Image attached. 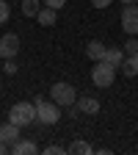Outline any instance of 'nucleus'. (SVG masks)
I'll return each instance as SVG.
<instances>
[{"label": "nucleus", "mask_w": 138, "mask_h": 155, "mask_svg": "<svg viewBox=\"0 0 138 155\" xmlns=\"http://www.w3.org/2000/svg\"><path fill=\"white\" fill-rule=\"evenodd\" d=\"M8 122H14V125H19V127L33 125V122H36V103H28V100L14 103V105L8 108Z\"/></svg>", "instance_id": "obj_1"}, {"label": "nucleus", "mask_w": 138, "mask_h": 155, "mask_svg": "<svg viewBox=\"0 0 138 155\" xmlns=\"http://www.w3.org/2000/svg\"><path fill=\"white\" fill-rule=\"evenodd\" d=\"M36 122L39 125H55L61 119V105L53 103V100H44V97H36Z\"/></svg>", "instance_id": "obj_2"}, {"label": "nucleus", "mask_w": 138, "mask_h": 155, "mask_svg": "<svg viewBox=\"0 0 138 155\" xmlns=\"http://www.w3.org/2000/svg\"><path fill=\"white\" fill-rule=\"evenodd\" d=\"M50 100H53V103H58L61 108H72V105L77 103V89H75L72 83L58 81V83H53V86H50Z\"/></svg>", "instance_id": "obj_3"}, {"label": "nucleus", "mask_w": 138, "mask_h": 155, "mask_svg": "<svg viewBox=\"0 0 138 155\" xmlns=\"http://www.w3.org/2000/svg\"><path fill=\"white\" fill-rule=\"evenodd\" d=\"M113 78H116V67H111L108 61H94V69H91V81H94V86L108 89V86L113 83Z\"/></svg>", "instance_id": "obj_4"}, {"label": "nucleus", "mask_w": 138, "mask_h": 155, "mask_svg": "<svg viewBox=\"0 0 138 155\" xmlns=\"http://www.w3.org/2000/svg\"><path fill=\"white\" fill-rule=\"evenodd\" d=\"M122 28L127 36H138V3H127L122 11Z\"/></svg>", "instance_id": "obj_5"}, {"label": "nucleus", "mask_w": 138, "mask_h": 155, "mask_svg": "<svg viewBox=\"0 0 138 155\" xmlns=\"http://www.w3.org/2000/svg\"><path fill=\"white\" fill-rule=\"evenodd\" d=\"M19 53V36L17 33H6V36H0V58H14Z\"/></svg>", "instance_id": "obj_6"}, {"label": "nucleus", "mask_w": 138, "mask_h": 155, "mask_svg": "<svg viewBox=\"0 0 138 155\" xmlns=\"http://www.w3.org/2000/svg\"><path fill=\"white\" fill-rule=\"evenodd\" d=\"M0 141H6L8 147L19 141V125L14 122H6V125H0Z\"/></svg>", "instance_id": "obj_7"}, {"label": "nucleus", "mask_w": 138, "mask_h": 155, "mask_svg": "<svg viewBox=\"0 0 138 155\" xmlns=\"http://www.w3.org/2000/svg\"><path fill=\"white\" fill-rule=\"evenodd\" d=\"M77 111L80 114H88V116H94V114H100V100L97 97H77Z\"/></svg>", "instance_id": "obj_8"}, {"label": "nucleus", "mask_w": 138, "mask_h": 155, "mask_svg": "<svg viewBox=\"0 0 138 155\" xmlns=\"http://www.w3.org/2000/svg\"><path fill=\"white\" fill-rule=\"evenodd\" d=\"M55 19H58V11L50 8V6H42V8H39V14H36V22L42 25V28H53Z\"/></svg>", "instance_id": "obj_9"}, {"label": "nucleus", "mask_w": 138, "mask_h": 155, "mask_svg": "<svg viewBox=\"0 0 138 155\" xmlns=\"http://www.w3.org/2000/svg\"><path fill=\"white\" fill-rule=\"evenodd\" d=\"M11 152H14V155H36L39 147H36L30 139H19L17 144H11Z\"/></svg>", "instance_id": "obj_10"}, {"label": "nucleus", "mask_w": 138, "mask_h": 155, "mask_svg": "<svg viewBox=\"0 0 138 155\" xmlns=\"http://www.w3.org/2000/svg\"><path fill=\"white\" fill-rule=\"evenodd\" d=\"M102 61H108V64H111V67H116V69H122V61H124V50H119V47H108Z\"/></svg>", "instance_id": "obj_11"}, {"label": "nucleus", "mask_w": 138, "mask_h": 155, "mask_svg": "<svg viewBox=\"0 0 138 155\" xmlns=\"http://www.w3.org/2000/svg\"><path fill=\"white\" fill-rule=\"evenodd\" d=\"M66 152H69V155H91L94 147H91L88 141H83V139H75V141L66 147Z\"/></svg>", "instance_id": "obj_12"}, {"label": "nucleus", "mask_w": 138, "mask_h": 155, "mask_svg": "<svg viewBox=\"0 0 138 155\" xmlns=\"http://www.w3.org/2000/svg\"><path fill=\"white\" fill-rule=\"evenodd\" d=\"M105 50H108V47H105L102 42H88V45H86V55L91 58V61H102V58H105Z\"/></svg>", "instance_id": "obj_13"}, {"label": "nucleus", "mask_w": 138, "mask_h": 155, "mask_svg": "<svg viewBox=\"0 0 138 155\" xmlns=\"http://www.w3.org/2000/svg\"><path fill=\"white\" fill-rule=\"evenodd\" d=\"M122 72H124L127 78H135V75H138V53L124 55V61H122Z\"/></svg>", "instance_id": "obj_14"}, {"label": "nucleus", "mask_w": 138, "mask_h": 155, "mask_svg": "<svg viewBox=\"0 0 138 155\" xmlns=\"http://www.w3.org/2000/svg\"><path fill=\"white\" fill-rule=\"evenodd\" d=\"M19 8H22L25 17H36L39 8H42V0H22V3H19Z\"/></svg>", "instance_id": "obj_15"}, {"label": "nucleus", "mask_w": 138, "mask_h": 155, "mask_svg": "<svg viewBox=\"0 0 138 155\" xmlns=\"http://www.w3.org/2000/svg\"><path fill=\"white\" fill-rule=\"evenodd\" d=\"M8 17H11V6L6 3V0H0V25H6Z\"/></svg>", "instance_id": "obj_16"}, {"label": "nucleus", "mask_w": 138, "mask_h": 155, "mask_svg": "<svg viewBox=\"0 0 138 155\" xmlns=\"http://www.w3.org/2000/svg\"><path fill=\"white\" fill-rule=\"evenodd\" d=\"M122 50H124V55H133V53H138V39H135V36H130L127 42H124V47H122Z\"/></svg>", "instance_id": "obj_17"}, {"label": "nucleus", "mask_w": 138, "mask_h": 155, "mask_svg": "<svg viewBox=\"0 0 138 155\" xmlns=\"http://www.w3.org/2000/svg\"><path fill=\"white\" fill-rule=\"evenodd\" d=\"M3 69H6V75H17V72H19V67L14 64V58H6V64H3Z\"/></svg>", "instance_id": "obj_18"}, {"label": "nucleus", "mask_w": 138, "mask_h": 155, "mask_svg": "<svg viewBox=\"0 0 138 155\" xmlns=\"http://www.w3.org/2000/svg\"><path fill=\"white\" fill-rule=\"evenodd\" d=\"M64 152H66V150L58 147V144H47V147H44V155H64Z\"/></svg>", "instance_id": "obj_19"}, {"label": "nucleus", "mask_w": 138, "mask_h": 155, "mask_svg": "<svg viewBox=\"0 0 138 155\" xmlns=\"http://www.w3.org/2000/svg\"><path fill=\"white\" fill-rule=\"evenodd\" d=\"M44 6H50V8H55V11H61L64 6H66V0H42Z\"/></svg>", "instance_id": "obj_20"}, {"label": "nucleus", "mask_w": 138, "mask_h": 155, "mask_svg": "<svg viewBox=\"0 0 138 155\" xmlns=\"http://www.w3.org/2000/svg\"><path fill=\"white\" fill-rule=\"evenodd\" d=\"M111 3H113V0H91V6H94V8H108Z\"/></svg>", "instance_id": "obj_21"}, {"label": "nucleus", "mask_w": 138, "mask_h": 155, "mask_svg": "<svg viewBox=\"0 0 138 155\" xmlns=\"http://www.w3.org/2000/svg\"><path fill=\"white\" fill-rule=\"evenodd\" d=\"M6 152H11V147H8L6 141H0V155H6Z\"/></svg>", "instance_id": "obj_22"}, {"label": "nucleus", "mask_w": 138, "mask_h": 155, "mask_svg": "<svg viewBox=\"0 0 138 155\" xmlns=\"http://www.w3.org/2000/svg\"><path fill=\"white\" fill-rule=\"evenodd\" d=\"M122 3H124V6H127V3H138V0H122Z\"/></svg>", "instance_id": "obj_23"}]
</instances>
